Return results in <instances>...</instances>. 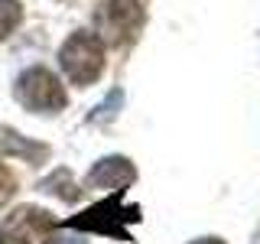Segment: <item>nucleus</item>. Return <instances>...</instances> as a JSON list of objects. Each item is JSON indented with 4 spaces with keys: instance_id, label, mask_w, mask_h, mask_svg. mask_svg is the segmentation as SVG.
Listing matches in <instances>:
<instances>
[{
    "instance_id": "obj_13",
    "label": "nucleus",
    "mask_w": 260,
    "mask_h": 244,
    "mask_svg": "<svg viewBox=\"0 0 260 244\" xmlns=\"http://www.w3.org/2000/svg\"><path fill=\"white\" fill-rule=\"evenodd\" d=\"M65 244H85V241H65Z\"/></svg>"
},
{
    "instance_id": "obj_3",
    "label": "nucleus",
    "mask_w": 260,
    "mask_h": 244,
    "mask_svg": "<svg viewBox=\"0 0 260 244\" xmlns=\"http://www.w3.org/2000/svg\"><path fill=\"white\" fill-rule=\"evenodd\" d=\"M0 244H59V225L46 208L20 205L0 222Z\"/></svg>"
},
{
    "instance_id": "obj_10",
    "label": "nucleus",
    "mask_w": 260,
    "mask_h": 244,
    "mask_svg": "<svg viewBox=\"0 0 260 244\" xmlns=\"http://www.w3.org/2000/svg\"><path fill=\"white\" fill-rule=\"evenodd\" d=\"M13 192H16V179H13V173L0 163V205H7V202L13 199Z\"/></svg>"
},
{
    "instance_id": "obj_8",
    "label": "nucleus",
    "mask_w": 260,
    "mask_h": 244,
    "mask_svg": "<svg viewBox=\"0 0 260 244\" xmlns=\"http://www.w3.org/2000/svg\"><path fill=\"white\" fill-rule=\"evenodd\" d=\"M39 189H43V192H52V195H62L65 202H75L78 195H81L78 186L72 182V173H69V169H59V173H52L43 186H39Z\"/></svg>"
},
{
    "instance_id": "obj_2",
    "label": "nucleus",
    "mask_w": 260,
    "mask_h": 244,
    "mask_svg": "<svg viewBox=\"0 0 260 244\" xmlns=\"http://www.w3.org/2000/svg\"><path fill=\"white\" fill-rule=\"evenodd\" d=\"M59 62H62V72L69 75V81L91 85L104 69V39L98 33H85V29L72 33L59 52Z\"/></svg>"
},
{
    "instance_id": "obj_11",
    "label": "nucleus",
    "mask_w": 260,
    "mask_h": 244,
    "mask_svg": "<svg viewBox=\"0 0 260 244\" xmlns=\"http://www.w3.org/2000/svg\"><path fill=\"white\" fill-rule=\"evenodd\" d=\"M120 101H124V92H114V95H111L108 101H104V104H101V108H98V111H94V114H91V117H88V120H104V117H108V114L114 117V111L120 108Z\"/></svg>"
},
{
    "instance_id": "obj_5",
    "label": "nucleus",
    "mask_w": 260,
    "mask_h": 244,
    "mask_svg": "<svg viewBox=\"0 0 260 244\" xmlns=\"http://www.w3.org/2000/svg\"><path fill=\"white\" fill-rule=\"evenodd\" d=\"M16 98H20V104H26L29 111H39V114L62 111L69 104L65 88L59 85V78L49 69H26L23 72L16 78Z\"/></svg>"
},
{
    "instance_id": "obj_6",
    "label": "nucleus",
    "mask_w": 260,
    "mask_h": 244,
    "mask_svg": "<svg viewBox=\"0 0 260 244\" xmlns=\"http://www.w3.org/2000/svg\"><path fill=\"white\" fill-rule=\"evenodd\" d=\"M137 179V169L127 157H104L94 163V169L88 173V186L94 189H114V192H127V186Z\"/></svg>"
},
{
    "instance_id": "obj_1",
    "label": "nucleus",
    "mask_w": 260,
    "mask_h": 244,
    "mask_svg": "<svg viewBox=\"0 0 260 244\" xmlns=\"http://www.w3.org/2000/svg\"><path fill=\"white\" fill-rule=\"evenodd\" d=\"M120 199H124V192H114L108 199L94 202V205L85 208L81 215L69 218L65 228H72V231H94V234L117 238V241H130L127 225L140 222V205H124Z\"/></svg>"
},
{
    "instance_id": "obj_7",
    "label": "nucleus",
    "mask_w": 260,
    "mask_h": 244,
    "mask_svg": "<svg viewBox=\"0 0 260 244\" xmlns=\"http://www.w3.org/2000/svg\"><path fill=\"white\" fill-rule=\"evenodd\" d=\"M0 146H4L7 153H20V157L29 160V163H43L49 157V146H43V143H26L20 134H13V130H7V134H4Z\"/></svg>"
},
{
    "instance_id": "obj_4",
    "label": "nucleus",
    "mask_w": 260,
    "mask_h": 244,
    "mask_svg": "<svg viewBox=\"0 0 260 244\" xmlns=\"http://www.w3.org/2000/svg\"><path fill=\"white\" fill-rule=\"evenodd\" d=\"M143 26V0H101L94 29L108 46H127Z\"/></svg>"
},
{
    "instance_id": "obj_12",
    "label": "nucleus",
    "mask_w": 260,
    "mask_h": 244,
    "mask_svg": "<svg viewBox=\"0 0 260 244\" xmlns=\"http://www.w3.org/2000/svg\"><path fill=\"white\" fill-rule=\"evenodd\" d=\"M192 244H224L221 238H199V241H192Z\"/></svg>"
},
{
    "instance_id": "obj_9",
    "label": "nucleus",
    "mask_w": 260,
    "mask_h": 244,
    "mask_svg": "<svg viewBox=\"0 0 260 244\" xmlns=\"http://www.w3.org/2000/svg\"><path fill=\"white\" fill-rule=\"evenodd\" d=\"M20 20H23L20 0H0V39L10 36V33L20 26Z\"/></svg>"
}]
</instances>
